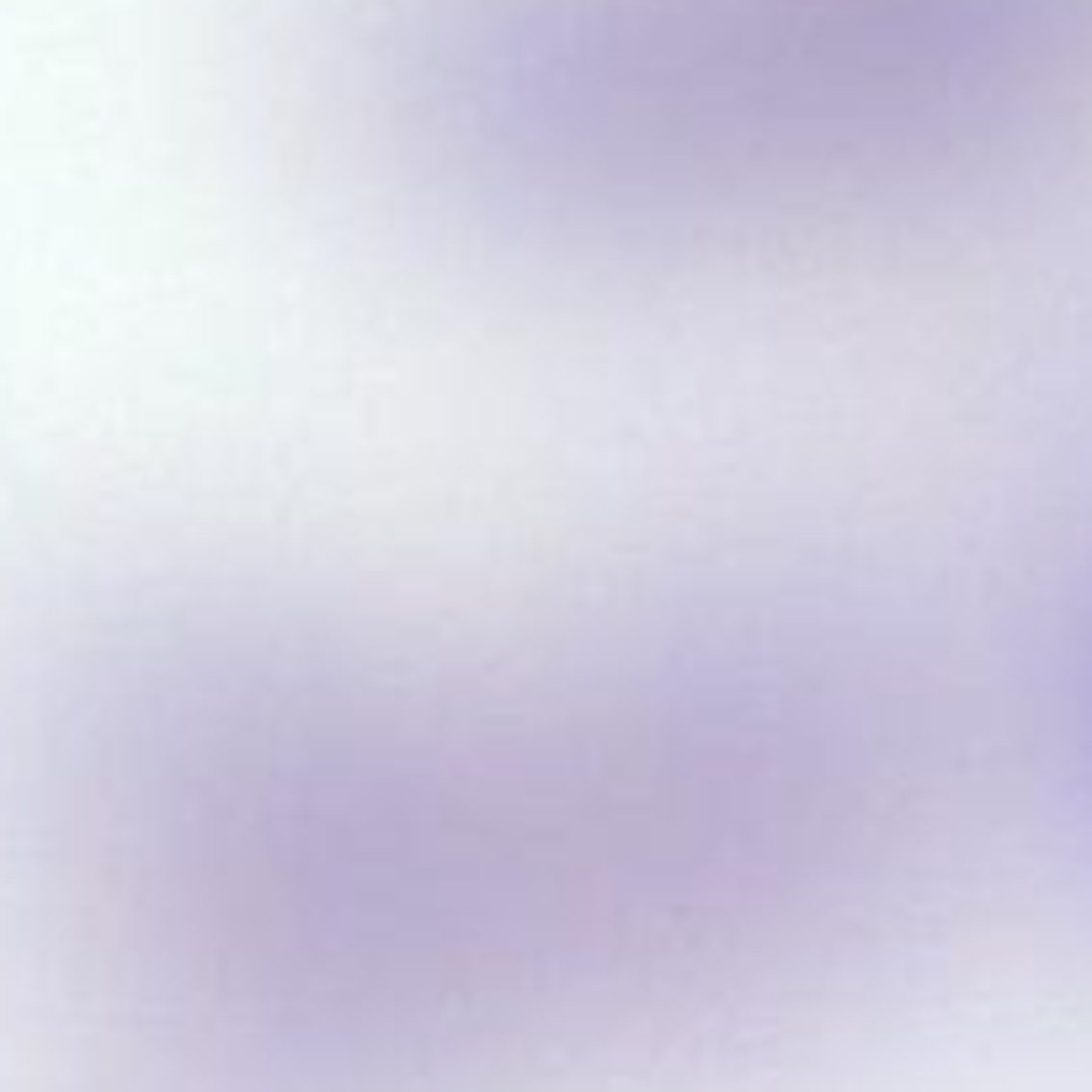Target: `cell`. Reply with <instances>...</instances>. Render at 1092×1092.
I'll return each mask as SVG.
<instances>
[{
  "label": "cell",
  "mask_w": 1092,
  "mask_h": 1092,
  "mask_svg": "<svg viewBox=\"0 0 1092 1092\" xmlns=\"http://www.w3.org/2000/svg\"><path fill=\"white\" fill-rule=\"evenodd\" d=\"M1092 0H394L426 134L518 192L698 208L901 165L1034 81Z\"/></svg>",
  "instance_id": "cell-1"
}]
</instances>
